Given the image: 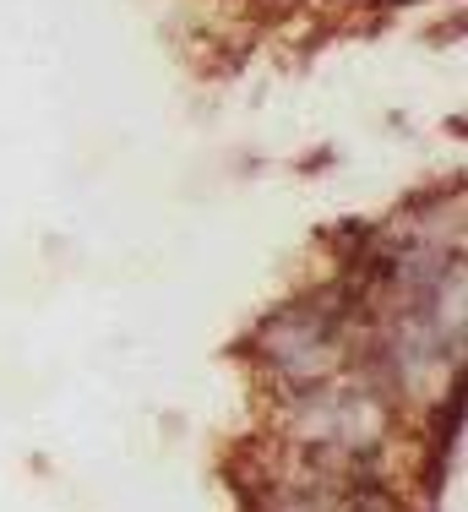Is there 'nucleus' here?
<instances>
[]
</instances>
